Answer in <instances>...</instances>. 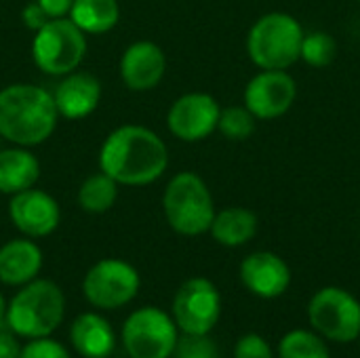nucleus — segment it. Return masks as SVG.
<instances>
[{
  "label": "nucleus",
  "instance_id": "obj_30",
  "mask_svg": "<svg viewBox=\"0 0 360 358\" xmlns=\"http://www.w3.org/2000/svg\"><path fill=\"white\" fill-rule=\"evenodd\" d=\"M21 19H23V23H25V27H27V30H32V32L42 30V27L51 21V17L46 15V11H44L36 0H34V2H30V4L23 8Z\"/></svg>",
  "mask_w": 360,
  "mask_h": 358
},
{
  "label": "nucleus",
  "instance_id": "obj_28",
  "mask_svg": "<svg viewBox=\"0 0 360 358\" xmlns=\"http://www.w3.org/2000/svg\"><path fill=\"white\" fill-rule=\"evenodd\" d=\"M234 358H272V348L262 335L247 333L236 342Z\"/></svg>",
  "mask_w": 360,
  "mask_h": 358
},
{
  "label": "nucleus",
  "instance_id": "obj_4",
  "mask_svg": "<svg viewBox=\"0 0 360 358\" xmlns=\"http://www.w3.org/2000/svg\"><path fill=\"white\" fill-rule=\"evenodd\" d=\"M302 23L289 13L262 15L249 30L247 53L259 70H287L302 53Z\"/></svg>",
  "mask_w": 360,
  "mask_h": 358
},
{
  "label": "nucleus",
  "instance_id": "obj_17",
  "mask_svg": "<svg viewBox=\"0 0 360 358\" xmlns=\"http://www.w3.org/2000/svg\"><path fill=\"white\" fill-rule=\"evenodd\" d=\"M42 268V251L30 238H13L0 247V283L23 287Z\"/></svg>",
  "mask_w": 360,
  "mask_h": 358
},
{
  "label": "nucleus",
  "instance_id": "obj_12",
  "mask_svg": "<svg viewBox=\"0 0 360 358\" xmlns=\"http://www.w3.org/2000/svg\"><path fill=\"white\" fill-rule=\"evenodd\" d=\"M219 114L221 108L209 93H186L169 108L167 127L177 139L194 143L217 131Z\"/></svg>",
  "mask_w": 360,
  "mask_h": 358
},
{
  "label": "nucleus",
  "instance_id": "obj_15",
  "mask_svg": "<svg viewBox=\"0 0 360 358\" xmlns=\"http://www.w3.org/2000/svg\"><path fill=\"white\" fill-rule=\"evenodd\" d=\"M167 72V57L165 51L150 42V40H139L127 46L120 59V76L127 89L143 93L152 91L158 87Z\"/></svg>",
  "mask_w": 360,
  "mask_h": 358
},
{
  "label": "nucleus",
  "instance_id": "obj_25",
  "mask_svg": "<svg viewBox=\"0 0 360 358\" xmlns=\"http://www.w3.org/2000/svg\"><path fill=\"white\" fill-rule=\"evenodd\" d=\"M338 55V42L327 32H310L304 34L300 59H304L312 68H327Z\"/></svg>",
  "mask_w": 360,
  "mask_h": 358
},
{
  "label": "nucleus",
  "instance_id": "obj_1",
  "mask_svg": "<svg viewBox=\"0 0 360 358\" xmlns=\"http://www.w3.org/2000/svg\"><path fill=\"white\" fill-rule=\"evenodd\" d=\"M99 167L118 186H148L160 179L169 167L167 143L141 124L114 129L101 150Z\"/></svg>",
  "mask_w": 360,
  "mask_h": 358
},
{
  "label": "nucleus",
  "instance_id": "obj_11",
  "mask_svg": "<svg viewBox=\"0 0 360 358\" xmlns=\"http://www.w3.org/2000/svg\"><path fill=\"white\" fill-rule=\"evenodd\" d=\"M295 97L297 84L287 70H262L245 87V108L257 120H274L287 114Z\"/></svg>",
  "mask_w": 360,
  "mask_h": 358
},
{
  "label": "nucleus",
  "instance_id": "obj_33",
  "mask_svg": "<svg viewBox=\"0 0 360 358\" xmlns=\"http://www.w3.org/2000/svg\"><path fill=\"white\" fill-rule=\"evenodd\" d=\"M359 2H360V0H359Z\"/></svg>",
  "mask_w": 360,
  "mask_h": 358
},
{
  "label": "nucleus",
  "instance_id": "obj_2",
  "mask_svg": "<svg viewBox=\"0 0 360 358\" xmlns=\"http://www.w3.org/2000/svg\"><path fill=\"white\" fill-rule=\"evenodd\" d=\"M57 118L55 99L42 87L17 82L0 91V137L15 146L44 143L53 135Z\"/></svg>",
  "mask_w": 360,
  "mask_h": 358
},
{
  "label": "nucleus",
  "instance_id": "obj_18",
  "mask_svg": "<svg viewBox=\"0 0 360 358\" xmlns=\"http://www.w3.org/2000/svg\"><path fill=\"white\" fill-rule=\"evenodd\" d=\"M70 342L80 357L108 358L116 348V333L101 314L84 312L72 321Z\"/></svg>",
  "mask_w": 360,
  "mask_h": 358
},
{
  "label": "nucleus",
  "instance_id": "obj_5",
  "mask_svg": "<svg viewBox=\"0 0 360 358\" xmlns=\"http://www.w3.org/2000/svg\"><path fill=\"white\" fill-rule=\"evenodd\" d=\"M162 211L167 224L184 236L209 232L217 213L211 190L205 179L192 171H181L169 181L162 194Z\"/></svg>",
  "mask_w": 360,
  "mask_h": 358
},
{
  "label": "nucleus",
  "instance_id": "obj_22",
  "mask_svg": "<svg viewBox=\"0 0 360 358\" xmlns=\"http://www.w3.org/2000/svg\"><path fill=\"white\" fill-rule=\"evenodd\" d=\"M118 198V184L103 171L86 177L78 188V205L89 213H105Z\"/></svg>",
  "mask_w": 360,
  "mask_h": 358
},
{
  "label": "nucleus",
  "instance_id": "obj_20",
  "mask_svg": "<svg viewBox=\"0 0 360 358\" xmlns=\"http://www.w3.org/2000/svg\"><path fill=\"white\" fill-rule=\"evenodd\" d=\"M257 226L259 219L253 211L245 207H228L215 213L209 232L224 247H240L257 234Z\"/></svg>",
  "mask_w": 360,
  "mask_h": 358
},
{
  "label": "nucleus",
  "instance_id": "obj_27",
  "mask_svg": "<svg viewBox=\"0 0 360 358\" xmlns=\"http://www.w3.org/2000/svg\"><path fill=\"white\" fill-rule=\"evenodd\" d=\"M19 358H70V352L63 344L46 338H36L30 340V344H25L21 348Z\"/></svg>",
  "mask_w": 360,
  "mask_h": 358
},
{
  "label": "nucleus",
  "instance_id": "obj_21",
  "mask_svg": "<svg viewBox=\"0 0 360 358\" xmlns=\"http://www.w3.org/2000/svg\"><path fill=\"white\" fill-rule=\"evenodd\" d=\"M70 19L84 34H105L118 25V0H74Z\"/></svg>",
  "mask_w": 360,
  "mask_h": 358
},
{
  "label": "nucleus",
  "instance_id": "obj_9",
  "mask_svg": "<svg viewBox=\"0 0 360 358\" xmlns=\"http://www.w3.org/2000/svg\"><path fill=\"white\" fill-rule=\"evenodd\" d=\"M139 272L124 260L105 257L89 268L82 281V293L99 310L127 306L139 293Z\"/></svg>",
  "mask_w": 360,
  "mask_h": 358
},
{
  "label": "nucleus",
  "instance_id": "obj_26",
  "mask_svg": "<svg viewBox=\"0 0 360 358\" xmlns=\"http://www.w3.org/2000/svg\"><path fill=\"white\" fill-rule=\"evenodd\" d=\"M173 358H219L217 344L209 338V333H184L177 338Z\"/></svg>",
  "mask_w": 360,
  "mask_h": 358
},
{
  "label": "nucleus",
  "instance_id": "obj_3",
  "mask_svg": "<svg viewBox=\"0 0 360 358\" xmlns=\"http://www.w3.org/2000/svg\"><path fill=\"white\" fill-rule=\"evenodd\" d=\"M65 298L59 285L44 279L25 283L6 306L4 321L8 327L27 340L51 335L63 321Z\"/></svg>",
  "mask_w": 360,
  "mask_h": 358
},
{
  "label": "nucleus",
  "instance_id": "obj_10",
  "mask_svg": "<svg viewBox=\"0 0 360 358\" xmlns=\"http://www.w3.org/2000/svg\"><path fill=\"white\" fill-rule=\"evenodd\" d=\"M221 317V295L202 276L186 281L173 298V321L184 333H209Z\"/></svg>",
  "mask_w": 360,
  "mask_h": 358
},
{
  "label": "nucleus",
  "instance_id": "obj_7",
  "mask_svg": "<svg viewBox=\"0 0 360 358\" xmlns=\"http://www.w3.org/2000/svg\"><path fill=\"white\" fill-rule=\"evenodd\" d=\"M122 346L131 358H171L177 344V325L165 310L146 306L122 325Z\"/></svg>",
  "mask_w": 360,
  "mask_h": 358
},
{
  "label": "nucleus",
  "instance_id": "obj_14",
  "mask_svg": "<svg viewBox=\"0 0 360 358\" xmlns=\"http://www.w3.org/2000/svg\"><path fill=\"white\" fill-rule=\"evenodd\" d=\"M243 285L257 298L274 300L291 285V270L283 257L272 251H255L240 264Z\"/></svg>",
  "mask_w": 360,
  "mask_h": 358
},
{
  "label": "nucleus",
  "instance_id": "obj_6",
  "mask_svg": "<svg viewBox=\"0 0 360 358\" xmlns=\"http://www.w3.org/2000/svg\"><path fill=\"white\" fill-rule=\"evenodd\" d=\"M84 55L86 36L72 19H51L34 36L32 57L44 74L65 76L82 63Z\"/></svg>",
  "mask_w": 360,
  "mask_h": 358
},
{
  "label": "nucleus",
  "instance_id": "obj_23",
  "mask_svg": "<svg viewBox=\"0 0 360 358\" xmlns=\"http://www.w3.org/2000/svg\"><path fill=\"white\" fill-rule=\"evenodd\" d=\"M278 354L281 358H331L323 338L306 329L289 331L281 340Z\"/></svg>",
  "mask_w": 360,
  "mask_h": 358
},
{
  "label": "nucleus",
  "instance_id": "obj_29",
  "mask_svg": "<svg viewBox=\"0 0 360 358\" xmlns=\"http://www.w3.org/2000/svg\"><path fill=\"white\" fill-rule=\"evenodd\" d=\"M19 335L8 327L6 321L0 323V358H19L21 354Z\"/></svg>",
  "mask_w": 360,
  "mask_h": 358
},
{
  "label": "nucleus",
  "instance_id": "obj_24",
  "mask_svg": "<svg viewBox=\"0 0 360 358\" xmlns=\"http://www.w3.org/2000/svg\"><path fill=\"white\" fill-rule=\"evenodd\" d=\"M255 116L245 106H230L221 110L217 131L230 141H245L255 133Z\"/></svg>",
  "mask_w": 360,
  "mask_h": 358
},
{
  "label": "nucleus",
  "instance_id": "obj_31",
  "mask_svg": "<svg viewBox=\"0 0 360 358\" xmlns=\"http://www.w3.org/2000/svg\"><path fill=\"white\" fill-rule=\"evenodd\" d=\"M51 19H59V17H65L70 15V8L74 4V0H36Z\"/></svg>",
  "mask_w": 360,
  "mask_h": 358
},
{
  "label": "nucleus",
  "instance_id": "obj_16",
  "mask_svg": "<svg viewBox=\"0 0 360 358\" xmlns=\"http://www.w3.org/2000/svg\"><path fill=\"white\" fill-rule=\"evenodd\" d=\"M59 116L80 120L91 116L101 101V82L89 72H70L53 93Z\"/></svg>",
  "mask_w": 360,
  "mask_h": 358
},
{
  "label": "nucleus",
  "instance_id": "obj_8",
  "mask_svg": "<svg viewBox=\"0 0 360 358\" xmlns=\"http://www.w3.org/2000/svg\"><path fill=\"white\" fill-rule=\"evenodd\" d=\"M314 331L331 342H354L360 338V302L340 287L321 289L308 304Z\"/></svg>",
  "mask_w": 360,
  "mask_h": 358
},
{
  "label": "nucleus",
  "instance_id": "obj_13",
  "mask_svg": "<svg viewBox=\"0 0 360 358\" xmlns=\"http://www.w3.org/2000/svg\"><path fill=\"white\" fill-rule=\"evenodd\" d=\"M8 217L23 236L42 238L57 230L61 211L51 194L38 188H27L11 196Z\"/></svg>",
  "mask_w": 360,
  "mask_h": 358
},
{
  "label": "nucleus",
  "instance_id": "obj_32",
  "mask_svg": "<svg viewBox=\"0 0 360 358\" xmlns=\"http://www.w3.org/2000/svg\"><path fill=\"white\" fill-rule=\"evenodd\" d=\"M4 317H6V302H4V298L0 295V323L4 321Z\"/></svg>",
  "mask_w": 360,
  "mask_h": 358
},
{
  "label": "nucleus",
  "instance_id": "obj_19",
  "mask_svg": "<svg viewBox=\"0 0 360 358\" xmlns=\"http://www.w3.org/2000/svg\"><path fill=\"white\" fill-rule=\"evenodd\" d=\"M40 177V162L27 148H8L0 150V192L17 194L34 184Z\"/></svg>",
  "mask_w": 360,
  "mask_h": 358
}]
</instances>
